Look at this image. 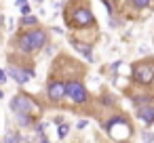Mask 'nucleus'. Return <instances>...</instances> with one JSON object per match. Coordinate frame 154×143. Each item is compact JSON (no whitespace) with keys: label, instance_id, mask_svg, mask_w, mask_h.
Returning a JSON list of instances; mask_svg holds the SVG:
<instances>
[{"label":"nucleus","instance_id":"11","mask_svg":"<svg viewBox=\"0 0 154 143\" xmlns=\"http://www.w3.org/2000/svg\"><path fill=\"white\" fill-rule=\"evenodd\" d=\"M15 120H17V124H19L21 128H28V126L36 124L38 118H34V116H30V114H15Z\"/></svg>","mask_w":154,"mask_h":143},{"label":"nucleus","instance_id":"16","mask_svg":"<svg viewBox=\"0 0 154 143\" xmlns=\"http://www.w3.org/2000/svg\"><path fill=\"white\" fill-rule=\"evenodd\" d=\"M45 128H47V122H38V124H34V135L38 137V135H45Z\"/></svg>","mask_w":154,"mask_h":143},{"label":"nucleus","instance_id":"20","mask_svg":"<svg viewBox=\"0 0 154 143\" xmlns=\"http://www.w3.org/2000/svg\"><path fill=\"white\" fill-rule=\"evenodd\" d=\"M36 143H51V141H49L45 135H38V137H36Z\"/></svg>","mask_w":154,"mask_h":143},{"label":"nucleus","instance_id":"23","mask_svg":"<svg viewBox=\"0 0 154 143\" xmlns=\"http://www.w3.org/2000/svg\"><path fill=\"white\" fill-rule=\"evenodd\" d=\"M21 15H30V7H28V4L21 7Z\"/></svg>","mask_w":154,"mask_h":143},{"label":"nucleus","instance_id":"18","mask_svg":"<svg viewBox=\"0 0 154 143\" xmlns=\"http://www.w3.org/2000/svg\"><path fill=\"white\" fill-rule=\"evenodd\" d=\"M101 103H103V105H114V101H112V97H110V95L101 97Z\"/></svg>","mask_w":154,"mask_h":143},{"label":"nucleus","instance_id":"13","mask_svg":"<svg viewBox=\"0 0 154 143\" xmlns=\"http://www.w3.org/2000/svg\"><path fill=\"white\" fill-rule=\"evenodd\" d=\"M2 143H21V135H19V133H13V130H9V133L5 135Z\"/></svg>","mask_w":154,"mask_h":143},{"label":"nucleus","instance_id":"6","mask_svg":"<svg viewBox=\"0 0 154 143\" xmlns=\"http://www.w3.org/2000/svg\"><path fill=\"white\" fill-rule=\"evenodd\" d=\"M133 80L137 84H141V86L152 84L154 82V63H148V61L135 63V67H133Z\"/></svg>","mask_w":154,"mask_h":143},{"label":"nucleus","instance_id":"1","mask_svg":"<svg viewBox=\"0 0 154 143\" xmlns=\"http://www.w3.org/2000/svg\"><path fill=\"white\" fill-rule=\"evenodd\" d=\"M49 40V34L42 30V28H32L28 32H21L15 42H17V51L23 53V55H32L36 51H40Z\"/></svg>","mask_w":154,"mask_h":143},{"label":"nucleus","instance_id":"12","mask_svg":"<svg viewBox=\"0 0 154 143\" xmlns=\"http://www.w3.org/2000/svg\"><path fill=\"white\" fill-rule=\"evenodd\" d=\"M19 28H38V17L36 15H23L19 19Z\"/></svg>","mask_w":154,"mask_h":143},{"label":"nucleus","instance_id":"25","mask_svg":"<svg viewBox=\"0 0 154 143\" xmlns=\"http://www.w3.org/2000/svg\"><path fill=\"white\" fill-rule=\"evenodd\" d=\"M53 122H55V124H63V118H61V116H57V118H55Z\"/></svg>","mask_w":154,"mask_h":143},{"label":"nucleus","instance_id":"10","mask_svg":"<svg viewBox=\"0 0 154 143\" xmlns=\"http://www.w3.org/2000/svg\"><path fill=\"white\" fill-rule=\"evenodd\" d=\"M70 42H72V46H74V49H76V51H78V53L82 55V57H87V61H93V46H91V44L78 42L76 38H72Z\"/></svg>","mask_w":154,"mask_h":143},{"label":"nucleus","instance_id":"2","mask_svg":"<svg viewBox=\"0 0 154 143\" xmlns=\"http://www.w3.org/2000/svg\"><path fill=\"white\" fill-rule=\"evenodd\" d=\"M66 23H68L70 28L82 30V28H87V25H95V15H93V11L89 9V4L80 2V4H76L72 11H70V9L66 11Z\"/></svg>","mask_w":154,"mask_h":143},{"label":"nucleus","instance_id":"17","mask_svg":"<svg viewBox=\"0 0 154 143\" xmlns=\"http://www.w3.org/2000/svg\"><path fill=\"white\" fill-rule=\"evenodd\" d=\"M143 141H146V143H154V135H152L150 130H143Z\"/></svg>","mask_w":154,"mask_h":143},{"label":"nucleus","instance_id":"8","mask_svg":"<svg viewBox=\"0 0 154 143\" xmlns=\"http://www.w3.org/2000/svg\"><path fill=\"white\" fill-rule=\"evenodd\" d=\"M7 76H11L17 84H28L32 78H36V72L34 70H26V67H17V65H9L7 67Z\"/></svg>","mask_w":154,"mask_h":143},{"label":"nucleus","instance_id":"9","mask_svg":"<svg viewBox=\"0 0 154 143\" xmlns=\"http://www.w3.org/2000/svg\"><path fill=\"white\" fill-rule=\"evenodd\" d=\"M137 118L143 122V124H154V105H143V107H137Z\"/></svg>","mask_w":154,"mask_h":143},{"label":"nucleus","instance_id":"14","mask_svg":"<svg viewBox=\"0 0 154 143\" xmlns=\"http://www.w3.org/2000/svg\"><path fill=\"white\" fill-rule=\"evenodd\" d=\"M131 2H133L135 9H148V7H152V0H131Z\"/></svg>","mask_w":154,"mask_h":143},{"label":"nucleus","instance_id":"15","mask_svg":"<svg viewBox=\"0 0 154 143\" xmlns=\"http://www.w3.org/2000/svg\"><path fill=\"white\" fill-rule=\"evenodd\" d=\"M68 133H70V124H66V122L59 124V133H57V137H59V139H66Z\"/></svg>","mask_w":154,"mask_h":143},{"label":"nucleus","instance_id":"3","mask_svg":"<svg viewBox=\"0 0 154 143\" xmlns=\"http://www.w3.org/2000/svg\"><path fill=\"white\" fill-rule=\"evenodd\" d=\"M103 128H106V133H108L112 139H116V141H127V139H131V135H133L131 122H129L125 116H112V118H108V120L103 122Z\"/></svg>","mask_w":154,"mask_h":143},{"label":"nucleus","instance_id":"4","mask_svg":"<svg viewBox=\"0 0 154 143\" xmlns=\"http://www.w3.org/2000/svg\"><path fill=\"white\" fill-rule=\"evenodd\" d=\"M11 109L15 114H30L34 118H40V114H42V107L34 99H30L28 95H15L11 99Z\"/></svg>","mask_w":154,"mask_h":143},{"label":"nucleus","instance_id":"24","mask_svg":"<svg viewBox=\"0 0 154 143\" xmlns=\"http://www.w3.org/2000/svg\"><path fill=\"white\" fill-rule=\"evenodd\" d=\"M23 4H26V0H15V7H19V9H21Z\"/></svg>","mask_w":154,"mask_h":143},{"label":"nucleus","instance_id":"5","mask_svg":"<svg viewBox=\"0 0 154 143\" xmlns=\"http://www.w3.org/2000/svg\"><path fill=\"white\" fill-rule=\"evenodd\" d=\"M66 97H70V101L74 105H85L89 101V91L80 80H68L66 82Z\"/></svg>","mask_w":154,"mask_h":143},{"label":"nucleus","instance_id":"19","mask_svg":"<svg viewBox=\"0 0 154 143\" xmlns=\"http://www.w3.org/2000/svg\"><path fill=\"white\" fill-rule=\"evenodd\" d=\"M7 78H9V76H7V72H5V70H0V86L7 82Z\"/></svg>","mask_w":154,"mask_h":143},{"label":"nucleus","instance_id":"27","mask_svg":"<svg viewBox=\"0 0 154 143\" xmlns=\"http://www.w3.org/2000/svg\"><path fill=\"white\" fill-rule=\"evenodd\" d=\"M36 2H38V4H40V2H42V0H36Z\"/></svg>","mask_w":154,"mask_h":143},{"label":"nucleus","instance_id":"7","mask_svg":"<svg viewBox=\"0 0 154 143\" xmlns=\"http://www.w3.org/2000/svg\"><path fill=\"white\" fill-rule=\"evenodd\" d=\"M47 97L51 103H61L66 99V82L59 78H51L47 82Z\"/></svg>","mask_w":154,"mask_h":143},{"label":"nucleus","instance_id":"22","mask_svg":"<svg viewBox=\"0 0 154 143\" xmlns=\"http://www.w3.org/2000/svg\"><path fill=\"white\" fill-rule=\"evenodd\" d=\"M87 124H89L87 120H78V124H76V128H80V130H82V128H87Z\"/></svg>","mask_w":154,"mask_h":143},{"label":"nucleus","instance_id":"26","mask_svg":"<svg viewBox=\"0 0 154 143\" xmlns=\"http://www.w3.org/2000/svg\"><path fill=\"white\" fill-rule=\"evenodd\" d=\"M0 99H5V93H2V91H0Z\"/></svg>","mask_w":154,"mask_h":143},{"label":"nucleus","instance_id":"21","mask_svg":"<svg viewBox=\"0 0 154 143\" xmlns=\"http://www.w3.org/2000/svg\"><path fill=\"white\" fill-rule=\"evenodd\" d=\"M101 4H103V7L108 9V13L112 15V4H110V0H101Z\"/></svg>","mask_w":154,"mask_h":143}]
</instances>
